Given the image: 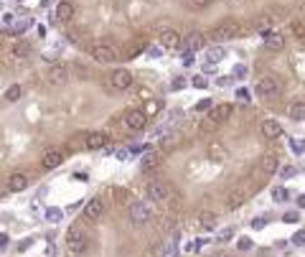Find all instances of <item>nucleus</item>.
Wrapping results in <instances>:
<instances>
[{
  "label": "nucleus",
  "instance_id": "nucleus-50",
  "mask_svg": "<svg viewBox=\"0 0 305 257\" xmlns=\"http://www.w3.org/2000/svg\"><path fill=\"white\" fill-rule=\"evenodd\" d=\"M219 84H221V87H226V84H232V77H221V79H219Z\"/></svg>",
  "mask_w": 305,
  "mask_h": 257
},
{
  "label": "nucleus",
  "instance_id": "nucleus-13",
  "mask_svg": "<svg viewBox=\"0 0 305 257\" xmlns=\"http://www.w3.org/2000/svg\"><path fill=\"white\" fill-rule=\"evenodd\" d=\"M84 140H87L84 145H87L89 150H102L107 143H110V140H107V135H104L102 130H92V132H87V135H84Z\"/></svg>",
  "mask_w": 305,
  "mask_h": 257
},
{
  "label": "nucleus",
  "instance_id": "nucleus-18",
  "mask_svg": "<svg viewBox=\"0 0 305 257\" xmlns=\"http://www.w3.org/2000/svg\"><path fill=\"white\" fill-rule=\"evenodd\" d=\"M183 43H186V49L198 51V49H204V46H206V36H204L201 31H191L186 38H183Z\"/></svg>",
  "mask_w": 305,
  "mask_h": 257
},
{
  "label": "nucleus",
  "instance_id": "nucleus-6",
  "mask_svg": "<svg viewBox=\"0 0 305 257\" xmlns=\"http://www.w3.org/2000/svg\"><path fill=\"white\" fill-rule=\"evenodd\" d=\"M69 82V66L66 64H51L46 71V84L49 87H64Z\"/></svg>",
  "mask_w": 305,
  "mask_h": 257
},
{
  "label": "nucleus",
  "instance_id": "nucleus-41",
  "mask_svg": "<svg viewBox=\"0 0 305 257\" xmlns=\"http://www.w3.org/2000/svg\"><path fill=\"white\" fill-rule=\"evenodd\" d=\"M214 107V104H211V99H201V102H198V107L196 110H211Z\"/></svg>",
  "mask_w": 305,
  "mask_h": 257
},
{
  "label": "nucleus",
  "instance_id": "nucleus-26",
  "mask_svg": "<svg viewBox=\"0 0 305 257\" xmlns=\"http://www.w3.org/2000/svg\"><path fill=\"white\" fill-rule=\"evenodd\" d=\"M216 214H214V211H198V224H201L204 226V229H216Z\"/></svg>",
  "mask_w": 305,
  "mask_h": 257
},
{
  "label": "nucleus",
  "instance_id": "nucleus-38",
  "mask_svg": "<svg viewBox=\"0 0 305 257\" xmlns=\"http://www.w3.org/2000/svg\"><path fill=\"white\" fill-rule=\"evenodd\" d=\"M30 245H33V239H30V237H26V239H21V245H18V250H21V252H26V250H28Z\"/></svg>",
  "mask_w": 305,
  "mask_h": 257
},
{
  "label": "nucleus",
  "instance_id": "nucleus-5",
  "mask_svg": "<svg viewBox=\"0 0 305 257\" xmlns=\"http://www.w3.org/2000/svg\"><path fill=\"white\" fill-rule=\"evenodd\" d=\"M145 191H148V199L152 204H165L171 199V186H168L165 181H150Z\"/></svg>",
  "mask_w": 305,
  "mask_h": 257
},
{
  "label": "nucleus",
  "instance_id": "nucleus-17",
  "mask_svg": "<svg viewBox=\"0 0 305 257\" xmlns=\"http://www.w3.org/2000/svg\"><path fill=\"white\" fill-rule=\"evenodd\" d=\"M102 214H104V204H102L99 199H89V201L84 204V217H87V219L97 222Z\"/></svg>",
  "mask_w": 305,
  "mask_h": 257
},
{
  "label": "nucleus",
  "instance_id": "nucleus-51",
  "mask_svg": "<svg viewBox=\"0 0 305 257\" xmlns=\"http://www.w3.org/2000/svg\"><path fill=\"white\" fill-rule=\"evenodd\" d=\"M298 206H300V209H305V193H303V196H298Z\"/></svg>",
  "mask_w": 305,
  "mask_h": 257
},
{
  "label": "nucleus",
  "instance_id": "nucleus-25",
  "mask_svg": "<svg viewBox=\"0 0 305 257\" xmlns=\"http://www.w3.org/2000/svg\"><path fill=\"white\" fill-rule=\"evenodd\" d=\"M265 49H267V51H282V49H285L282 33H270V36L265 38Z\"/></svg>",
  "mask_w": 305,
  "mask_h": 257
},
{
  "label": "nucleus",
  "instance_id": "nucleus-3",
  "mask_svg": "<svg viewBox=\"0 0 305 257\" xmlns=\"http://www.w3.org/2000/svg\"><path fill=\"white\" fill-rule=\"evenodd\" d=\"M254 92H257V97H262V99H274L282 92V84H280V79H274V77H265V79L257 82Z\"/></svg>",
  "mask_w": 305,
  "mask_h": 257
},
{
  "label": "nucleus",
  "instance_id": "nucleus-23",
  "mask_svg": "<svg viewBox=\"0 0 305 257\" xmlns=\"http://www.w3.org/2000/svg\"><path fill=\"white\" fill-rule=\"evenodd\" d=\"M287 115H290V120H293V123H303V120H305V102H303V99L293 102V104L287 107Z\"/></svg>",
  "mask_w": 305,
  "mask_h": 257
},
{
  "label": "nucleus",
  "instance_id": "nucleus-10",
  "mask_svg": "<svg viewBox=\"0 0 305 257\" xmlns=\"http://www.w3.org/2000/svg\"><path fill=\"white\" fill-rule=\"evenodd\" d=\"M158 41H160V46L163 49H178L183 46V36L178 31H173V28H165V31L158 33Z\"/></svg>",
  "mask_w": 305,
  "mask_h": 257
},
{
  "label": "nucleus",
  "instance_id": "nucleus-24",
  "mask_svg": "<svg viewBox=\"0 0 305 257\" xmlns=\"http://www.w3.org/2000/svg\"><path fill=\"white\" fill-rule=\"evenodd\" d=\"M110 193H112V199L120 204V206H132L135 201H132V193L127 191V189H110Z\"/></svg>",
  "mask_w": 305,
  "mask_h": 257
},
{
  "label": "nucleus",
  "instance_id": "nucleus-44",
  "mask_svg": "<svg viewBox=\"0 0 305 257\" xmlns=\"http://www.w3.org/2000/svg\"><path fill=\"white\" fill-rule=\"evenodd\" d=\"M237 97L247 102V99H249V92H247V89H239V92H237Z\"/></svg>",
  "mask_w": 305,
  "mask_h": 257
},
{
  "label": "nucleus",
  "instance_id": "nucleus-19",
  "mask_svg": "<svg viewBox=\"0 0 305 257\" xmlns=\"http://www.w3.org/2000/svg\"><path fill=\"white\" fill-rule=\"evenodd\" d=\"M259 168H262L265 173H277L280 171V158L274 153H267V156L259 158Z\"/></svg>",
  "mask_w": 305,
  "mask_h": 257
},
{
  "label": "nucleus",
  "instance_id": "nucleus-36",
  "mask_svg": "<svg viewBox=\"0 0 305 257\" xmlns=\"http://www.w3.org/2000/svg\"><path fill=\"white\" fill-rule=\"evenodd\" d=\"M290 148H293V153H303V150H305V140H290Z\"/></svg>",
  "mask_w": 305,
  "mask_h": 257
},
{
  "label": "nucleus",
  "instance_id": "nucleus-14",
  "mask_svg": "<svg viewBox=\"0 0 305 257\" xmlns=\"http://www.w3.org/2000/svg\"><path fill=\"white\" fill-rule=\"evenodd\" d=\"M28 184H30V178H28L26 173H21V171L8 176V191H13V193L26 191V189H28Z\"/></svg>",
  "mask_w": 305,
  "mask_h": 257
},
{
  "label": "nucleus",
  "instance_id": "nucleus-46",
  "mask_svg": "<svg viewBox=\"0 0 305 257\" xmlns=\"http://www.w3.org/2000/svg\"><path fill=\"white\" fill-rule=\"evenodd\" d=\"M183 87H186V79H176L173 82V89H183Z\"/></svg>",
  "mask_w": 305,
  "mask_h": 257
},
{
  "label": "nucleus",
  "instance_id": "nucleus-39",
  "mask_svg": "<svg viewBox=\"0 0 305 257\" xmlns=\"http://www.w3.org/2000/svg\"><path fill=\"white\" fill-rule=\"evenodd\" d=\"M206 84H209V82H206L204 77H193V87H198V89H206Z\"/></svg>",
  "mask_w": 305,
  "mask_h": 257
},
{
  "label": "nucleus",
  "instance_id": "nucleus-29",
  "mask_svg": "<svg viewBox=\"0 0 305 257\" xmlns=\"http://www.w3.org/2000/svg\"><path fill=\"white\" fill-rule=\"evenodd\" d=\"M21 95H23L21 84H13V87H8V92H5V99H8V102H18V99H21Z\"/></svg>",
  "mask_w": 305,
  "mask_h": 257
},
{
  "label": "nucleus",
  "instance_id": "nucleus-31",
  "mask_svg": "<svg viewBox=\"0 0 305 257\" xmlns=\"http://www.w3.org/2000/svg\"><path fill=\"white\" fill-rule=\"evenodd\" d=\"M186 5H188L191 10H206V8L211 5V0H186Z\"/></svg>",
  "mask_w": 305,
  "mask_h": 257
},
{
  "label": "nucleus",
  "instance_id": "nucleus-35",
  "mask_svg": "<svg viewBox=\"0 0 305 257\" xmlns=\"http://www.w3.org/2000/svg\"><path fill=\"white\" fill-rule=\"evenodd\" d=\"M267 226V217H257V219H252V229H265Z\"/></svg>",
  "mask_w": 305,
  "mask_h": 257
},
{
  "label": "nucleus",
  "instance_id": "nucleus-12",
  "mask_svg": "<svg viewBox=\"0 0 305 257\" xmlns=\"http://www.w3.org/2000/svg\"><path fill=\"white\" fill-rule=\"evenodd\" d=\"M64 163V150L61 148H49L41 158V165L43 168H59V165Z\"/></svg>",
  "mask_w": 305,
  "mask_h": 257
},
{
  "label": "nucleus",
  "instance_id": "nucleus-33",
  "mask_svg": "<svg viewBox=\"0 0 305 257\" xmlns=\"http://www.w3.org/2000/svg\"><path fill=\"white\" fill-rule=\"evenodd\" d=\"M287 196H290V193H287V191H285L282 186H277V189H272V199H274V201H285V199H287Z\"/></svg>",
  "mask_w": 305,
  "mask_h": 257
},
{
  "label": "nucleus",
  "instance_id": "nucleus-45",
  "mask_svg": "<svg viewBox=\"0 0 305 257\" xmlns=\"http://www.w3.org/2000/svg\"><path fill=\"white\" fill-rule=\"evenodd\" d=\"M293 242H295V245H303V242H305V234H303V232H298V234L293 237Z\"/></svg>",
  "mask_w": 305,
  "mask_h": 257
},
{
  "label": "nucleus",
  "instance_id": "nucleus-1",
  "mask_svg": "<svg viewBox=\"0 0 305 257\" xmlns=\"http://www.w3.org/2000/svg\"><path fill=\"white\" fill-rule=\"evenodd\" d=\"M66 250H69V255H82L89 250V237L82 226H71L66 232Z\"/></svg>",
  "mask_w": 305,
  "mask_h": 257
},
{
  "label": "nucleus",
  "instance_id": "nucleus-34",
  "mask_svg": "<svg viewBox=\"0 0 305 257\" xmlns=\"http://www.w3.org/2000/svg\"><path fill=\"white\" fill-rule=\"evenodd\" d=\"M237 247H239L242 252H247V250H252V239H249V237H239V242H237Z\"/></svg>",
  "mask_w": 305,
  "mask_h": 257
},
{
  "label": "nucleus",
  "instance_id": "nucleus-4",
  "mask_svg": "<svg viewBox=\"0 0 305 257\" xmlns=\"http://www.w3.org/2000/svg\"><path fill=\"white\" fill-rule=\"evenodd\" d=\"M122 125H125V130H130V132H140L148 125V115L143 110H127L122 115Z\"/></svg>",
  "mask_w": 305,
  "mask_h": 257
},
{
  "label": "nucleus",
  "instance_id": "nucleus-47",
  "mask_svg": "<svg viewBox=\"0 0 305 257\" xmlns=\"http://www.w3.org/2000/svg\"><path fill=\"white\" fill-rule=\"evenodd\" d=\"M183 64L191 66V64H193V54H186V56H183Z\"/></svg>",
  "mask_w": 305,
  "mask_h": 257
},
{
  "label": "nucleus",
  "instance_id": "nucleus-32",
  "mask_svg": "<svg viewBox=\"0 0 305 257\" xmlns=\"http://www.w3.org/2000/svg\"><path fill=\"white\" fill-rule=\"evenodd\" d=\"M61 217H64V211H61V209H46V219H49V222H61Z\"/></svg>",
  "mask_w": 305,
  "mask_h": 257
},
{
  "label": "nucleus",
  "instance_id": "nucleus-40",
  "mask_svg": "<svg viewBox=\"0 0 305 257\" xmlns=\"http://www.w3.org/2000/svg\"><path fill=\"white\" fill-rule=\"evenodd\" d=\"M234 77L237 79H244V77H247V66H237L234 69Z\"/></svg>",
  "mask_w": 305,
  "mask_h": 257
},
{
  "label": "nucleus",
  "instance_id": "nucleus-11",
  "mask_svg": "<svg viewBox=\"0 0 305 257\" xmlns=\"http://www.w3.org/2000/svg\"><path fill=\"white\" fill-rule=\"evenodd\" d=\"M110 82H112V87H115V89L125 92V89H130V87H132V74H130L127 69H115V71L110 74Z\"/></svg>",
  "mask_w": 305,
  "mask_h": 257
},
{
  "label": "nucleus",
  "instance_id": "nucleus-43",
  "mask_svg": "<svg viewBox=\"0 0 305 257\" xmlns=\"http://www.w3.org/2000/svg\"><path fill=\"white\" fill-rule=\"evenodd\" d=\"M232 234H234L232 229H224V232H219V239L221 242H229V239H232Z\"/></svg>",
  "mask_w": 305,
  "mask_h": 257
},
{
  "label": "nucleus",
  "instance_id": "nucleus-42",
  "mask_svg": "<svg viewBox=\"0 0 305 257\" xmlns=\"http://www.w3.org/2000/svg\"><path fill=\"white\" fill-rule=\"evenodd\" d=\"M285 222H290V224H293V222H298V211H287V214L282 217Z\"/></svg>",
  "mask_w": 305,
  "mask_h": 257
},
{
  "label": "nucleus",
  "instance_id": "nucleus-28",
  "mask_svg": "<svg viewBox=\"0 0 305 257\" xmlns=\"http://www.w3.org/2000/svg\"><path fill=\"white\" fill-rule=\"evenodd\" d=\"M290 33H293L298 41H305V21H293L290 23Z\"/></svg>",
  "mask_w": 305,
  "mask_h": 257
},
{
  "label": "nucleus",
  "instance_id": "nucleus-27",
  "mask_svg": "<svg viewBox=\"0 0 305 257\" xmlns=\"http://www.w3.org/2000/svg\"><path fill=\"white\" fill-rule=\"evenodd\" d=\"M158 168V153H145L143 156V171H155Z\"/></svg>",
  "mask_w": 305,
  "mask_h": 257
},
{
  "label": "nucleus",
  "instance_id": "nucleus-8",
  "mask_svg": "<svg viewBox=\"0 0 305 257\" xmlns=\"http://www.w3.org/2000/svg\"><path fill=\"white\" fill-rule=\"evenodd\" d=\"M229 117H232V104L219 102V104H214V107L209 110V117H206V120H209L211 125H216V128H219V125H224V123H226Z\"/></svg>",
  "mask_w": 305,
  "mask_h": 257
},
{
  "label": "nucleus",
  "instance_id": "nucleus-7",
  "mask_svg": "<svg viewBox=\"0 0 305 257\" xmlns=\"http://www.w3.org/2000/svg\"><path fill=\"white\" fill-rule=\"evenodd\" d=\"M150 219H152V214H150L148 204L135 201V204L130 206V222H132L135 226H145V224H150Z\"/></svg>",
  "mask_w": 305,
  "mask_h": 257
},
{
  "label": "nucleus",
  "instance_id": "nucleus-2",
  "mask_svg": "<svg viewBox=\"0 0 305 257\" xmlns=\"http://www.w3.org/2000/svg\"><path fill=\"white\" fill-rule=\"evenodd\" d=\"M234 36H239V26H237L234 21H226V23H219V26L211 28L209 41H214V43H224V41H232Z\"/></svg>",
  "mask_w": 305,
  "mask_h": 257
},
{
  "label": "nucleus",
  "instance_id": "nucleus-52",
  "mask_svg": "<svg viewBox=\"0 0 305 257\" xmlns=\"http://www.w3.org/2000/svg\"><path fill=\"white\" fill-rule=\"evenodd\" d=\"M211 257H229V255H226V252H214Z\"/></svg>",
  "mask_w": 305,
  "mask_h": 257
},
{
  "label": "nucleus",
  "instance_id": "nucleus-15",
  "mask_svg": "<svg viewBox=\"0 0 305 257\" xmlns=\"http://www.w3.org/2000/svg\"><path fill=\"white\" fill-rule=\"evenodd\" d=\"M262 135H265L267 140L280 138V135H282V125L274 117H267V120H262Z\"/></svg>",
  "mask_w": 305,
  "mask_h": 257
},
{
  "label": "nucleus",
  "instance_id": "nucleus-37",
  "mask_svg": "<svg viewBox=\"0 0 305 257\" xmlns=\"http://www.w3.org/2000/svg\"><path fill=\"white\" fill-rule=\"evenodd\" d=\"M293 173H295V168H293V165H285V168H280V176H282V178H290Z\"/></svg>",
  "mask_w": 305,
  "mask_h": 257
},
{
  "label": "nucleus",
  "instance_id": "nucleus-30",
  "mask_svg": "<svg viewBox=\"0 0 305 257\" xmlns=\"http://www.w3.org/2000/svg\"><path fill=\"white\" fill-rule=\"evenodd\" d=\"M206 59H209V62H211V64H219V62H221V59H224V49H221V46H216V49H209V54H206Z\"/></svg>",
  "mask_w": 305,
  "mask_h": 257
},
{
  "label": "nucleus",
  "instance_id": "nucleus-16",
  "mask_svg": "<svg viewBox=\"0 0 305 257\" xmlns=\"http://www.w3.org/2000/svg\"><path fill=\"white\" fill-rule=\"evenodd\" d=\"M247 199H249V191L244 189V186H239V189H234L232 193L226 196V206H229V209H239Z\"/></svg>",
  "mask_w": 305,
  "mask_h": 257
},
{
  "label": "nucleus",
  "instance_id": "nucleus-21",
  "mask_svg": "<svg viewBox=\"0 0 305 257\" xmlns=\"http://www.w3.org/2000/svg\"><path fill=\"white\" fill-rule=\"evenodd\" d=\"M71 18H74V5L69 3V0H61V3L56 5V21L69 23Z\"/></svg>",
  "mask_w": 305,
  "mask_h": 257
},
{
  "label": "nucleus",
  "instance_id": "nucleus-20",
  "mask_svg": "<svg viewBox=\"0 0 305 257\" xmlns=\"http://www.w3.org/2000/svg\"><path fill=\"white\" fill-rule=\"evenodd\" d=\"M209 158H211L214 163H226V161H229V150H226L221 143H211V145H209Z\"/></svg>",
  "mask_w": 305,
  "mask_h": 257
},
{
  "label": "nucleus",
  "instance_id": "nucleus-9",
  "mask_svg": "<svg viewBox=\"0 0 305 257\" xmlns=\"http://www.w3.org/2000/svg\"><path fill=\"white\" fill-rule=\"evenodd\" d=\"M92 59H94L97 64H112L117 62V51L112 46H104V43H97V46H92Z\"/></svg>",
  "mask_w": 305,
  "mask_h": 257
},
{
  "label": "nucleus",
  "instance_id": "nucleus-22",
  "mask_svg": "<svg viewBox=\"0 0 305 257\" xmlns=\"http://www.w3.org/2000/svg\"><path fill=\"white\" fill-rule=\"evenodd\" d=\"M10 56L15 59V62H26V59L30 56V43H26V41H18V43H13V49H10Z\"/></svg>",
  "mask_w": 305,
  "mask_h": 257
},
{
  "label": "nucleus",
  "instance_id": "nucleus-49",
  "mask_svg": "<svg viewBox=\"0 0 305 257\" xmlns=\"http://www.w3.org/2000/svg\"><path fill=\"white\" fill-rule=\"evenodd\" d=\"M127 156H130V150H125V148L117 150V158H127Z\"/></svg>",
  "mask_w": 305,
  "mask_h": 257
},
{
  "label": "nucleus",
  "instance_id": "nucleus-48",
  "mask_svg": "<svg viewBox=\"0 0 305 257\" xmlns=\"http://www.w3.org/2000/svg\"><path fill=\"white\" fill-rule=\"evenodd\" d=\"M5 245H8V234H0V250H5Z\"/></svg>",
  "mask_w": 305,
  "mask_h": 257
}]
</instances>
